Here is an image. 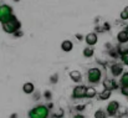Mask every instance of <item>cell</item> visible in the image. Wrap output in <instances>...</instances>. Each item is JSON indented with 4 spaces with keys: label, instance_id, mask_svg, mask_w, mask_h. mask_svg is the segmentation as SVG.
Returning <instances> with one entry per match:
<instances>
[{
    "label": "cell",
    "instance_id": "obj_1",
    "mask_svg": "<svg viewBox=\"0 0 128 118\" xmlns=\"http://www.w3.org/2000/svg\"><path fill=\"white\" fill-rule=\"evenodd\" d=\"M48 114V107H46L45 104H39L29 111V118H47Z\"/></svg>",
    "mask_w": 128,
    "mask_h": 118
},
{
    "label": "cell",
    "instance_id": "obj_2",
    "mask_svg": "<svg viewBox=\"0 0 128 118\" xmlns=\"http://www.w3.org/2000/svg\"><path fill=\"white\" fill-rule=\"evenodd\" d=\"M20 26H21L20 21L14 16L12 19H10L9 21H6V22L2 24V30H4L6 34H15L16 31H19Z\"/></svg>",
    "mask_w": 128,
    "mask_h": 118
},
{
    "label": "cell",
    "instance_id": "obj_3",
    "mask_svg": "<svg viewBox=\"0 0 128 118\" xmlns=\"http://www.w3.org/2000/svg\"><path fill=\"white\" fill-rule=\"evenodd\" d=\"M12 18H14V15H12V8L10 5L2 4L0 6V22L4 24V22L9 21Z\"/></svg>",
    "mask_w": 128,
    "mask_h": 118
},
{
    "label": "cell",
    "instance_id": "obj_4",
    "mask_svg": "<svg viewBox=\"0 0 128 118\" xmlns=\"http://www.w3.org/2000/svg\"><path fill=\"white\" fill-rule=\"evenodd\" d=\"M102 78V71L98 67H92L87 72V80L90 83H98Z\"/></svg>",
    "mask_w": 128,
    "mask_h": 118
},
{
    "label": "cell",
    "instance_id": "obj_5",
    "mask_svg": "<svg viewBox=\"0 0 128 118\" xmlns=\"http://www.w3.org/2000/svg\"><path fill=\"white\" fill-rule=\"evenodd\" d=\"M86 90H87V87L82 86V84L76 86V87L74 88V91H72V98H75V100H80V98L86 97Z\"/></svg>",
    "mask_w": 128,
    "mask_h": 118
},
{
    "label": "cell",
    "instance_id": "obj_6",
    "mask_svg": "<svg viewBox=\"0 0 128 118\" xmlns=\"http://www.w3.org/2000/svg\"><path fill=\"white\" fill-rule=\"evenodd\" d=\"M118 110H120V102H117V101L110 102L108 106H107V108H106V111H107V113L110 116H114L118 112Z\"/></svg>",
    "mask_w": 128,
    "mask_h": 118
},
{
    "label": "cell",
    "instance_id": "obj_7",
    "mask_svg": "<svg viewBox=\"0 0 128 118\" xmlns=\"http://www.w3.org/2000/svg\"><path fill=\"white\" fill-rule=\"evenodd\" d=\"M86 44L88 45V46H93V45H96L97 44V41H98V36H97V34L96 32H90V34H87L86 35Z\"/></svg>",
    "mask_w": 128,
    "mask_h": 118
},
{
    "label": "cell",
    "instance_id": "obj_8",
    "mask_svg": "<svg viewBox=\"0 0 128 118\" xmlns=\"http://www.w3.org/2000/svg\"><path fill=\"white\" fill-rule=\"evenodd\" d=\"M111 72L116 77L117 76H121L123 74V65H121V64H113L111 66Z\"/></svg>",
    "mask_w": 128,
    "mask_h": 118
},
{
    "label": "cell",
    "instance_id": "obj_9",
    "mask_svg": "<svg viewBox=\"0 0 128 118\" xmlns=\"http://www.w3.org/2000/svg\"><path fill=\"white\" fill-rule=\"evenodd\" d=\"M72 48H74V42H72V41H70V40H64V41L61 42V50H62V51L70 52V51H72Z\"/></svg>",
    "mask_w": 128,
    "mask_h": 118
},
{
    "label": "cell",
    "instance_id": "obj_10",
    "mask_svg": "<svg viewBox=\"0 0 128 118\" xmlns=\"http://www.w3.org/2000/svg\"><path fill=\"white\" fill-rule=\"evenodd\" d=\"M22 91H24L25 94H31V93H34V91H35L34 83H31V82L24 83V84H22Z\"/></svg>",
    "mask_w": 128,
    "mask_h": 118
},
{
    "label": "cell",
    "instance_id": "obj_11",
    "mask_svg": "<svg viewBox=\"0 0 128 118\" xmlns=\"http://www.w3.org/2000/svg\"><path fill=\"white\" fill-rule=\"evenodd\" d=\"M70 78L74 82H80L82 80V74L80 71H77V70H74V71L70 72Z\"/></svg>",
    "mask_w": 128,
    "mask_h": 118
},
{
    "label": "cell",
    "instance_id": "obj_12",
    "mask_svg": "<svg viewBox=\"0 0 128 118\" xmlns=\"http://www.w3.org/2000/svg\"><path fill=\"white\" fill-rule=\"evenodd\" d=\"M117 51H118V54H121V55L128 54V42H120V45H118V47H117Z\"/></svg>",
    "mask_w": 128,
    "mask_h": 118
},
{
    "label": "cell",
    "instance_id": "obj_13",
    "mask_svg": "<svg viewBox=\"0 0 128 118\" xmlns=\"http://www.w3.org/2000/svg\"><path fill=\"white\" fill-rule=\"evenodd\" d=\"M117 41L118 42H128V32H126L124 30L120 31L117 34Z\"/></svg>",
    "mask_w": 128,
    "mask_h": 118
},
{
    "label": "cell",
    "instance_id": "obj_14",
    "mask_svg": "<svg viewBox=\"0 0 128 118\" xmlns=\"http://www.w3.org/2000/svg\"><path fill=\"white\" fill-rule=\"evenodd\" d=\"M103 87L106 88V90H114V88H117V84H116V82L114 81H111V80H104V82H103Z\"/></svg>",
    "mask_w": 128,
    "mask_h": 118
},
{
    "label": "cell",
    "instance_id": "obj_15",
    "mask_svg": "<svg viewBox=\"0 0 128 118\" xmlns=\"http://www.w3.org/2000/svg\"><path fill=\"white\" fill-rule=\"evenodd\" d=\"M111 94H112V91L104 88V90L102 91V93H100V100H101V101H107V100H110Z\"/></svg>",
    "mask_w": 128,
    "mask_h": 118
},
{
    "label": "cell",
    "instance_id": "obj_16",
    "mask_svg": "<svg viewBox=\"0 0 128 118\" xmlns=\"http://www.w3.org/2000/svg\"><path fill=\"white\" fill-rule=\"evenodd\" d=\"M96 94H97V91H96L94 87H87V90H86V98H93V97H96Z\"/></svg>",
    "mask_w": 128,
    "mask_h": 118
},
{
    "label": "cell",
    "instance_id": "obj_17",
    "mask_svg": "<svg viewBox=\"0 0 128 118\" xmlns=\"http://www.w3.org/2000/svg\"><path fill=\"white\" fill-rule=\"evenodd\" d=\"M82 54H84V56H85V57H87V58H88V57H92V56H93V48H92V46L86 47Z\"/></svg>",
    "mask_w": 128,
    "mask_h": 118
},
{
    "label": "cell",
    "instance_id": "obj_18",
    "mask_svg": "<svg viewBox=\"0 0 128 118\" xmlns=\"http://www.w3.org/2000/svg\"><path fill=\"white\" fill-rule=\"evenodd\" d=\"M107 114H108V113H106L103 110H98V111H96V113H94V118H106Z\"/></svg>",
    "mask_w": 128,
    "mask_h": 118
},
{
    "label": "cell",
    "instance_id": "obj_19",
    "mask_svg": "<svg viewBox=\"0 0 128 118\" xmlns=\"http://www.w3.org/2000/svg\"><path fill=\"white\" fill-rule=\"evenodd\" d=\"M121 84L122 86H126V84H128V72H123L122 74V76H121Z\"/></svg>",
    "mask_w": 128,
    "mask_h": 118
},
{
    "label": "cell",
    "instance_id": "obj_20",
    "mask_svg": "<svg viewBox=\"0 0 128 118\" xmlns=\"http://www.w3.org/2000/svg\"><path fill=\"white\" fill-rule=\"evenodd\" d=\"M121 92H122V94H124V96H127L128 97V84L121 87Z\"/></svg>",
    "mask_w": 128,
    "mask_h": 118
},
{
    "label": "cell",
    "instance_id": "obj_21",
    "mask_svg": "<svg viewBox=\"0 0 128 118\" xmlns=\"http://www.w3.org/2000/svg\"><path fill=\"white\" fill-rule=\"evenodd\" d=\"M120 16H121V19H122L123 21H126V20H128V12L126 11V10H123V11L121 12V15H120Z\"/></svg>",
    "mask_w": 128,
    "mask_h": 118
},
{
    "label": "cell",
    "instance_id": "obj_22",
    "mask_svg": "<svg viewBox=\"0 0 128 118\" xmlns=\"http://www.w3.org/2000/svg\"><path fill=\"white\" fill-rule=\"evenodd\" d=\"M121 57H122V61L128 66V54H126V55H121Z\"/></svg>",
    "mask_w": 128,
    "mask_h": 118
},
{
    "label": "cell",
    "instance_id": "obj_23",
    "mask_svg": "<svg viewBox=\"0 0 128 118\" xmlns=\"http://www.w3.org/2000/svg\"><path fill=\"white\" fill-rule=\"evenodd\" d=\"M74 118H86V117L84 116V114H80V113H78V114H75Z\"/></svg>",
    "mask_w": 128,
    "mask_h": 118
},
{
    "label": "cell",
    "instance_id": "obj_24",
    "mask_svg": "<svg viewBox=\"0 0 128 118\" xmlns=\"http://www.w3.org/2000/svg\"><path fill=\"white\" fill-rule=\"evenodd\" d=\"M84 108H85V106H77V111H81Z\"/></svg>",
    "mask_w": 128,
    "mask_h": 118
},
{
    "label": "cell",
    "instance_id": "obj_25",
    "mask_svg": "<svg viewBox=\"0 0 128 118\" xmlns=\"http://www.w3.org/2000/svg\"><path fill=\"white\" fill-rule=\"evenodd\" d=\"M123 30H124L126 32H128V25H126V26H124V29H123Z\"/></svg>",
    "mask_w": 128,
    "mask_h": 118
},
{
    "label": "cell",
    "instance_id": "obj_26",
    "mask_svg": "<svg viewBox=\"0 0 128 118\" xmlns=\"http://www.w3.org/2000/svg\"><path fill=\"white\" fill-rule=\"evenodd\" d=\"M124 10H126V11H127V12H128V5H127V6H126V8H124Z\"/></svg>",
    "mask_w": 128,
    "mask_h": 118
},
{
    "label": "cell",
    "instance_id": "obj_27",
    "mask_svg": "<svg viewBox=\"0 0 128 118\" xmlns=\"http://www.w3.org/2000/svg\"><path fill=\"white\" fill-rule=\"evenodd\" d=\"M1 5H2V4H1V2H0V6H1Z\"/></svg>",
    "mask_w": 128,
    "mask_h": 118
}]
</instances>
